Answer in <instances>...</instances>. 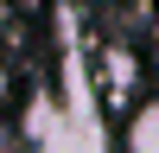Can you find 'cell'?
Returning a JSON list of instances; mask_svg holds the SVG:
<instances>
[{
    "label": "cell",
    "mask_w": 159,
    "mask_h": 153,
    "mask_svg": "<svg viewBox=\"0 0 159 153\" xmlns=\"http://www.w3.org/2000/svg\"><path fill=\"white\" fill-rule=\"evenodd\" d=\"M121 153H159V96L134 109V121L121 134Z\"/></svg>",
    "instance_id": "6da1fadb"
}]
</instances>
